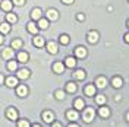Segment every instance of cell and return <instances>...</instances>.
<instances>
[{
    "instance_id": "cell-1",
    "label": "cell",
    "mask_w": 129,
    "mask_h": 127,
    "mask_svg": "<svg viewBox=\"0 0 129 127\" xmlns=\"http://www.w3.org/2000/svg\"><path fill=\"white\" fill-rule=\"evenodd\" d=\"M94 115H95V111H94V108H85V112H84V121L85 123H91L92 120H94Z\"/></svg>"
},
{
    "instance_id": "cell-2",
    "label": "cell",
    "mask_w": 129,
    "mask_h": 127,
    "mask_svg": "<svg viewBox=\"0 0 129 127\" xmlns=\"http://www.w3.org/2000/svg\"><path fill=\"white\" fill-rule=\"evenodd\" d=\"M75 54H76V57H79V58H84V57H87V48L82 47V45L76 47V48H75Z\"/></svg>"
},
{
    "instance_id": "cell-3",
    "label": "cell",
    "mask_w": 129,
    "mask_h": 127,
    "mask_svg": "<svg viewBox=\"0 0 129 127\" xmlns=\"http://www.w3.org/2000/svg\"><path fill=\"white\" fill-rule=\"evenodd\" d=\"M43 120H44V123H53L54 114H53L51 111H44L43 112Z\"/></svg>"
},
{
    "instance_id": "cell-4",
    "label": "cell",
    "mask_w": 129,
    "mask_h": 127,
    "mask_svg": "<svg viewBox=\"0 0 129 127\" xmlns=\"http://www.w3.org/2000/svg\"><path fill=\"white\" fill-rule=\"evenodd\" d=\"M0 3H2V9H3L5 12H10V10H12V6H13L12 0H3V2H0Z\"/></svg>"
},
{
    "instance_id": "cell-5",
    "label": "cell",
    "mask_w": 129,
    "mask_h": 127,
    "mask_svg": "<svg viewBox=\"0 0 129 127\" xmlns=\"http://www.w3.org/2000/svg\"><path fill=\"white\" fill-rule=\"evenodd\" d=\"M97 41H98V32L89 31V32H88V42L94 44V42H97Z\"/></svg>"
},
{
    "instance_id": "cell-6",
    "label": "cell",
    "mask_w": 129,
    "mask_h": 127,
    "mask_svg": "<svg viewBox=\"0 0 129 127\" xmlns=\"http://www.w3.org/2000/svg\"><path fill=\"white\" fill-rule=\"evenodd\" d=\"M16 94H18V96H26V94H28V88L25 86V85L18 86L16 88Z\"/></svg>"
},
{
    "instance_id": "cell-7",
    "label": "cell",
    "mask_w": 129,
    "mask_h": 127,
    "mask_svg": "<svg viewBox=\"0 0 129 127\" xmlns=\"http://www.w3.org/2000/svg\"><path fill=\"white\" fill-rule=\"evenodd\" d=\"M2 56H3V58H12L13 57V48L12 47H9V48H5L3 50V53H2Z\"/></svg>"
},
{
    "instance_id": "cell-8",
    "label": "cell",
    "mask_w": 129,
    "mask_h": 127,
    "mask_svg": "<svg viewBox=\"0 0 129 127\" xmlns=\"http://www.w3.org/2000/svg\"><path fill=\"white\" fill-rule=\"evenodd\" d=\"M6 85L9 88H15L18 85V79H16L15 76H9L8 79H6Z\"/></svg>"
},
{
    "instance_id": "cell-9",
    "label": "cell",
    "mask_w": 129,
    "mask_h": 127,
    "mask_svg": "<svg viewBox=\"0 0 129 127\" xmlns=\"http://www.w3.org/2000/svg\"><path fill=\"white\" fill-rule=\"evenodd\" d=\"M6 115H8L9 120H16L18 118V111H16L15 108H9L8 112H6Z\"/></svg>"
},
{
    "instance_id": "cell-10",
    "label": "cell",
    "mask_w": 129,
    "mask_h": 127,
    "mask_svg": "<svg viewBox=\"0 0 129 127\" xmlns=\"http://www.w3.org/2000/svg\"><path fill=\"white\" fill-rule=\"evenodd\" d=\"M26 29H28V32H29V34H34V35H35V34L38 32V26L34 24V22H29V24L26 25Z\"/></svg>"
},
{
    "instance_id": "cell-11",
    "label": "cell",
    "mask_w": 129,
    "mask_h": 127,
    "mask_svg": "<svg viewBox=\"0 0 129 127\" xmlns=\"http://www.w3.org/2000/svg\"><path fill=\"white\" fill-rule=\"evenodd\" d=\"M47 50H48V53H50V54H56V53H57V44H56V42H53V41H51V42H48V44H47Z\"/></svg>"
},
{
    "instance_id": "cell-12",
    "label": "cell",
    "mask_w": 129,
    "mask_h": 127,
    "mask_svg": "<svg viewBox=\"0 0 129 127\" xmlns=\"http://www.w3.org/2000/svg\"><path fill=\"white\" fill-rule=\"evenodd\" d=\"M47 18H48V19H51V21H56L57 18H59L57 10H54V9H50V10H47Z\"/></svg>"
},
{
    "instance_id": "cell-13",
    "label": "cell",
    "mask_w": 129,
    "mask_h": 127,
    "mask_svg": "<svg viewBox=\"0 0 129 127\" xmlns=\"http://www.w3.org/2000/svg\"><path fill=\"white\" fill-rule=\"evenodd\" d=\"M18 78H19V79H28V78H29V70H28V69L19 70L18 72Z\"/></svg>"
},
{
    "instance_id": "cell-14",
    "label": "cell",
    "mask_w": 129,
    "mask_h": 127,
    "mask_svg": "<svg viewBox=\"0 0 129 127\" xmlns=\"http://www.w3.org/2000/svg\"><path fill=\"white\" fill-rule=\"evenodd\" d=\"M32 44H34L35 47H43V45H44V38H43V37H34Z\"/></svg>"
},
{
    "instance_id": "cell-15",
    "label": "cell",
    "mask_w": 129,
    "mask_h": 127,
    "mask_svg": "<svg viewBox=\"0 0 129 127\" xmlns=\"http://www.w3.org/2000/svg\"><path fill=\"white\" fill-rule=\"evenodd\" d=\"M31 18L34 19V21H38V19H41V10H40V9H38V8H37V9H32Z\"/></svg>"
},
{
    "instance_id": "cell-16",
    "label": "cell",
    "mask_w": 129,
    "mask_h": 127,
    "mask_svg": "<svg viewBox=\"0 0 129 127\" xmlns=\"http://www.w3.org/2000/svg\"><path fill=\"white\" fill-rule=\"evenodd\" d=\"M66 117L71 120V121H75V120L78 118V112H76V110H71V111L66 112Z\"/></svg>"
},
{
    "instance_id": "cell-17",
    "label": "cell",
    "mask_w": 129,
    "mask_h": 127,
    "mask_svg": "<svg viewBox=\"0 0 129 127\" xmlns=\"http://www.w3.org/2000/svg\"><path fill=\"white\" fill-rule=\"evenodd\" d=\"M18 60H19L21 63H26V61H28V53H25V51L18 53Z\"/></svg>"
},
{
    "instance_id": "cell-18",
    "label": "cell",
    "mask_w": 129,
    "mask_h": 127,
    "mask_svg": "<svg viewBox=\"0 0 129 127\" xmlns=\"http://www.w3.org/2000/svg\"><path fill=\"white\" fill-rule=\"evenodd\" d=\"M64 66H68V67H71V69H72V67L76 66V60H75L73 57H68V58L64 60Z\"/></svg>"
},
{
    "instance_id": "cell-19",
    "label": "cell",
    "mask_w": 129,
    "mask_h": 127,
    "mask_svg": "<svg viewBox=\"0 0 129 127\" xmlns=\"http://www.w3.org/2000/svg\"><path fill=\"white\" fill-rule=\"evenodd\" d=\"M66 91L71 92V94L76 92V83H73V82H68V85H66Z\"/></svg>"
},
{
    "instance_id": "cell-20",
    "label": "cell",
    "mask_w": 129,
    "mask_h": 127,
    "mask_svg": "<svg viewBox=\"0 0 129 127\" xmlns=\"http://www.w3.org/2000/svg\"><path fill=\"white\" fill-rule=\"evenodd\" d=\"M85 94L88 96H92L95 94V86H94V85H88V86L85 88Z\"/></svg>"
},
{
    "instance_id": "cell-21",
    "label": "cell",
    "mask_w": 129,
    "mask_h": 127,
    "mask_svg": "<svg viewBox=\"0 0 129 127\" xmlns=\"http://www.w3.org/2000/svg\"><path fill=\"white\" fill-rule=\"evenodd\" d=\"M100 115H101L103 118H107V117L110 115V110L106 108V107H101V108H100Z\"/></svg>"
},
{
    "instance_id": "cell-22",
    "label": "cell",
    "mask_w": 129,
    "mask_h": 127,
    "mask_svg": "<svg viewBox=\"0 0 129 127\" xmlns=\"http://www.w3.org/2000/svg\"><path fill=\"white\" fill-rule=\"evenodd\" d=\"M10 31V25L9 24H0V34H8Z\"/></svg>"
},
{
    "instance_id": "cell-23",
    "label": "cell",
    "mask_w": 129,
    "mask_h": 127,
    "mask_svg": "<svg viewBox=\"0 0 129 127\" xmlns=\"http://www.w3.org/2000/svg\"><path fill=\"white\" fill-rule=\"evenodd\" d=\"M97 88H104L106 85H107V80H106V78H103V76H101V78H98V79H97Z\"/></svg>"
},
{
    "instance_id": "cell-24",
    "label": "cell",
    "mask_w": 129,
    "mask_h": 127,
    "mask_svg": "<svg viewBox=\"0 0 129 127\" xmlns=\"http://www.w3.org/2000/svg\"><path fill=\"white\" fill-rule=\"evenodd\" d=\"M84 107H85V102H84L82 99H76V101H75V110H76V111L82 110Z\"/></svg>"
},
{
    "instance_id": "cell-25",
    "label": "cell",
    "mask_w": 129,
    "mask_h": 127,
    "mask_svg": "<svg viewBox=\"0 0 129 127\" xmlns=\"http://www.w3.org/2000/svg\"><path fill=\"white\" fill-rule=\"evenodd\" d=\"M53 69H54V72H56V73H63V70H64V64L56 63L54 66H53Z\"/></svg>"
},
{
    "instance_id": "cell-26",
    "label": "cell",
    "mask_w": 129,
    "mask_h": 127,
    "mask_svg": "<svg viewBox=\"0 0 129 127\" xmlns=\"http://www.w3.org/2000/svg\"><path fill=\"white\" fill-rule=\"evenodd\" d=\"M38 26L41 29H47L48 28V21L47 19H38Z\"/></svg>"
},
{
    "instance_id": "cell-27",
    "label": "cell",
    "mask_w": 129,
    "mask_h": 127,
    "mask_svg": "<svg viewBox=\"0 0 129 127\" xmlns=\"http://www.w3.org/2000/svg\"><path fill=\"white\" fill-rule=\"evenodd\" d=\"M6 19H8V22H10V24H15L16 21H18V18H16L15 13H8L6 15Z\"/></svg>"
},
{
    "instance_id": "cell-28",
    "label": "cell",
    "mask_w": 129,
    "mask_h": 127,
    "mask_svg": "<svg viewBox=\"0 0 129 127\" xmlns=\"http://www.w3.org/2000/svg\"><path fill=\"white\" fill-rule=\"evenodd\" d=\"M8 69H9V70H12V72H13V70H16V69H18V63H16L15 60L9 61V63H8Z\"/></svg>"
},
{
    "instance_id": "cell-29",
    "label": "cell",
    "mask_w": 129,
    "mask_h": 127,
    "mask_svg": "<svg viewBox=\"0 0 129 127\" xmlns=\"http://www.w3.org/2000/svg\"><path fill=\"white\" fill-rule=\"evenodd\" d=\"M75 78H76V79H79V80L85 79V72H84V70H78V72H75Z\"/></svg>"
},
{
    "instance_id": "cell-30",
    "label": "cell",
    "mask_w": 129,
    "mask_h": 127,
    "mask_svg": "<svg viewBox=\"0 0 129 127\" xmlns=\"http://www.w3.org/2000/svg\"><path fill=\"white\" fill-rule=\"evenodd\" d=\"M122 85H123V83H122L120 78H114V79H113V86L114 88H120Z\"/></svg>"
},
{
    "instance_id": "cell-31",
    "label": "cell",
    "mask_w": 129,
    "mask_h": 127,
    "mask_svg": "<svg viewBox=\"0 0 129 127\" xmlns=\"http://www.w3.org/2000/svg\"><path fill=\"white\" fill-rule=\"evenodd\" d=\"M69 40H71V38H69V37H68L66 34H63V35H60V42H62L63 45H66V44L69 42Z\"/></svg>"
},
{
    "instance_id": "cell-32",
    "label": "cell",
    "mask_w": 129,
    "mask_h": 127,
    "mask_svg": "<svg viewBox=\"0 0 129 127\" xmlns=\"http://www.w3.org/2000/svg\"><path fill=\"white\" fill-rule=\"evenodd\" d=\"M95 101H97V104H98V105H103V104L106 102V96L104 95H98L95 98Z\"/></svg>"
},
{
    "instance_id": "cell-33",
    "label": "cell",
    "mask_w": 129,
    "mask_h": 127,
    "mask_svg": "<svg viewBox=\"0 0 129 127\" xmlns=\"http://www.w3.org/2000/svg\"><path fill=\"white\" fill-rule=\"evenodd\" d=\"M22 47V41L21 40H15L12 42V48H21Z\"/></svg>"
},
{
    "instance_id": "cell-34",
    "label": "cell",
    "mask_w": 129,
    "mask_h": 127,
    "mask_svg": "<svg viewBox=\"0 0 129 127\" xmlns=\"http://www.w3.org/2000/svg\"><path fill=\"white\" fill-rule=\"evenodd\" d=\"M18 127H29V123L26 120H19L18 121Z\"/></svg>"
},
{
    "instance_id": "cell-35",
    "label": "cell",
    "mask_w": 129,
    "mask_h": 127,
    "mask_svg": "<svg viewBox=\"0 0 129 127\" xmlns=\"http://www.w3.org/2000/svg\"><path fill=\"white\" fill-rule=\"evenodd\" d=\"M56 98L57 99H63L64 98V92L63 91H56Z\"/></svg>"
},
{
    "instance_id": "cell-36",
    "label": "cell",
    "mask_w": 129,
    "mask_h": 127,
    "mask_svg": "<svg viewBox=\"0 0 129 127\" xmlns=\"http://www.w3.org/2000/svg\"><path fill=\"white\" fill-rule=\"evenodd\" d=\"M12 3L16 6H22V5H25V0H12Z\"/></svg>"
},
{
    "instance_id": "cell-37",
    "label": "cell",
    "mask_w": 129,
    "mask_h": 127,
    "mask_svg": "<svg viewBox=\"0 0 129 127\" xmlns=\"http://www.w3.org/2000/svg\"><path fill=\"white\" fill-rule=\"evenodd\" d=\"M76 18H78V21H84V19H85V16H84V15H81V13H79L78 16H76Z\"/></svg>"
},
{
    "instance_id": "cell-38",
    "label": "cell",
    "mask_w": 129,
    "mask_h": 127,
    "mask_svg": "<svg viewBox=\"0 0 129 127\" xmlns=\"http://www.w3.org/2000/svg\"><path fill=\"white\" fill-rule=\"evenodd\" d=\"M63 3H66V5H71V3H73V0H62Z\"/></svg>"
},
{
    "instance_id": "cell-39",
    "label": "cell",
    "mask_w": 129,
    "mask_h": 127,
    "mask_svg": "<svg viewBox=\"0 0 129 127\" xmlns=\"http://www.w3.org/2000/svg\"><path fill=\"white\" fill-rule=\"evenodd\" d=\"M125 41H126V42H129V32L125 35Z\"/></svg>"
},
{
    "instance_id": "cell-40",
    "label": "cell",
    "mask_w": 129,
    "mask_h": 127,
    "mask_svg": "<svg viewBox=\"0 0 129 127\" xmlns=\"http://www.w3.org/2000/svg\"><path fill=\"white\" fill-rule=\"evenodd\" d=\"M53 127H62V124H60V123H54V124H53Z\"/></svg>"
},
{
    "instance_id": "cell-41",
    "label": "cell",
    "mask_w": 129,
    "mask_h": 127,
    "mask_svg": "<svg viewBox=\"0 0 129 127\" xmlns=\"http://www.w3.org/2000/svg\"><path fill=\"white\" fill-rule=\"evenodd\" d=\"M3 80H5V79H3V76H2V75H0V85H2V83H3Z\"/></svg>"
},
{
    "instance_id": "cell-42",
    "label": "cell",
    "mask_w": 129,
    "mask_h": 127,
    "mask_svg": "<svg viewBox=\"0 0 129 127\" xmlns=\"http://www.w3.org/2000/svg\"><path fill=\"white\" fill-rule=\"evenodd\" d=\"M3 42V37H2V34H0V44Z\"/></svg>"
},
{
    "instance_id": "cell-43",
    "label": "cell",
    "mask_w": 129,
    "mask_h": 127,
    "mask_svg": "<svg viewBox=\"0 0 129 127\" xmlns=\"http://www.w3.org/2000/svg\"><path fill=\"white\" fill-rule=\"evenodd\" d=\"M69 127H79V126H76V124H69Z\"/></svg>"
},
{
    "instance_id": "cell-44",
    "label": "cell",
    "mask_w": 129,
    "mask_h": 127,
    "mask_svg": "<svg viewBox=\"0 0 129 127\" xmlns=\"http://www.w3.org/2000/svg\"><path fill=\"white\" fill-rule=\"evenodd\" d=\"M126 118H128V121H129V112H128V115H126Z\"/></svg>"
},
{
    "instance_id": "cell-45",
    "label": "cell",
    "mask_w": 129,
    "mask_h": 127,
    "mask_svg": "<svg viewBox=\"0 0 129 127\" xmlns=\"http://www.w3.org/2000/svg\"><path fill=\"white\" fill-rule=\"evenodd\" d=\"M32 127H41V126H38V124H35V126H32Z\"/></svg>"
},
{
    "instance_id": "cell-46",
    "label": "cell",
    "mask_w": 129,
    "mask_h": 127,
    "mask_svg": "<svg viewBox=\"0 0 129 127\" xmlns=\"http://www.w3.org/2000/svg\"><path fill=\"white\" fill-rule=\"evenodd\" d=\"M128 26H129V21H128Z\"/></svg>"
},
{
    "instance_id": "cell-47",
    "label": "cell",
    "mask_w": 129,
    "mask_h": 127,
    "mask_svg": "<svg viewBox=\"0 0 129 127\" xmlns=\"http://www.w3.org/2000/svg\"><path fill=\"white\" fill-rule=\"evenodd\" d=\"M0 2H2V0H0Z\"/></svg>"
}]
</instances>
